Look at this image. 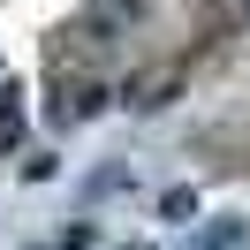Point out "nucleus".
I'll return each instance as SVG.
<instances>
[{
  "label": "nucleus",
  "mask_w": 250,
  "mask_h": 250,
  "mask_svg": "<svg viewBox=\"0 0 250 250\" xmlns=\"http://www.w3.org/2000/svg\"><path fill=\"white\" fill-rule=\"evenodd\" d=\"M137 8H144V0H91V8H83V31H91V38H114V31H129Z\"/></svg>",
  "instance_id": "f257e3e1"
},
{
  "label": "nucleus",
  "mask_w": 250,
  "mask_h": 250,
  "mask_svg": "<svg viewBox=\"0 0 250 250\" xmlns=\"http://www.w3.org/2000/svg\"><path fill=\"white\" fill-rule=\"evenodd\" d=\"M23 137V83H0V152Z\"/></svg>",
  "instance_id": "f03ea898"
},
{
  "label": "nucleus",
  "mask_w": 250,
  "mask_h": 250,
  "mask_svg": "<svg viewBox=\"0 0 250 250\" xmlns=\"http://www.w3.org/2000/svg\"><path fill=\"white\" fill-rule=\"evenodd\" d=\"M235 243H243V228H235V220H212V228H205L189 250H235Z\"/></svg>",
  "instance_id": "7ed1b4c3"
},
{
  "label": "nucleus",
  "mask_w": 250,
  "mask_h": 250,
  "mask_svg": "<svg viewBox=\"0 0 250 250\" xmlns=\"http://www.w3.org/2000/svg\"><path fill=\"white\" fill-rule=\"evenodd\" d=\"M243 16H250V0H243Z\"/></svg>",
  "instance_id": "20e7f679"
}]
</instances>
